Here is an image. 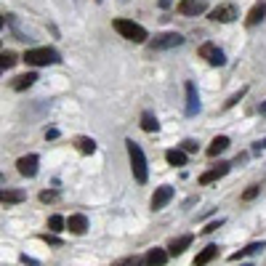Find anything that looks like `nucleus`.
<instances>
[{
  "label": "nucleus",
  "mask_w": 266,
  "mask_h": 266,
  "mask_svg": "<svg viewBox=\"0 0 266 266\" xmlns=\"http://www.w3.org/2000/svg\"><path fill=\"white\" fill-rule=\"evenodd\" d=\"M186 115L194 117L200 112V93H197V85L194 83H186Z\"/></svg>",
  "instance_id": "nucleus-10"
},
{
  "label": "nucleus",
  "mask_w": 266,
  "mask_h": 266,
  "mask_svg": "<svg viewBox=\"0 0 266 266\" xmlns=\"http://www.w3.org/2000/svg\"><path fill=\"white\" fill-rule=\"evenodd\" d=\"M115 24V29L125 38V40H131V43H147V29L141 27V24H136V22H131V19H115L112 22Z\"/></svg>",
  "instance_id": "nucleus-2"
},
{
  "label": "nucleus",
  "mask_w": 266,
  "mask_h": 266,
  "mask_svg": "<svg viewBox=\"0 0 266 266\" xmlns=\"http://www.w3.org/2000/svg\"><path fill=\"white\" fill-rule=\"evenodd\" d=\"M160 6H170V0H160Z\"/></svg>",
  "instance_id": "nucleus-36"
},
{
  "label": "nucleus",
  "mask_w": 266,
  "mask_h": 266,
  "mask_svg": "<svg viewBox=\"0 0 266 266\" xmlns=\"http://www.w3.org/2000/svg\"><path fill=\"white\" fill-rule=\"evenodd\" d=\"M3 24H6V19H3V16H0V29H3Z\"/></svg>",
  "instance_id": "nucleus-37"
},
{
  "label": "nucleus",
  "mask_w": 266,
  "mask_h": 266,
  "mask_svg": "<svg viewBox=\"0 0 266 266\" xmlns=\"http://www.w3.org/2000/svg\"><path fill=\"white\" fill-rule=\"evenodd\" d=\"M263 19H266V3H256L253 8H250V13H247V27H256Z\"/></svg>",
  "instance_id": "nucleus-17"
},
{
  "label": "nucleus",
  "mask_w": 266,
  "mask_h": 266,
  "mask_svg": "<svg viewBox=\"0 0 266 266\" xmlns=\"http://www.w3.org/2000/svg\"><path fill=\"white\" fill-rule=\"evenodd\" d=\"M261 149H266V138H261V141L256 144V152H261Z\"/></svg>",
  "instance_id": "nucleus-34"
},
{
  "label": "nucleus",
  "mask_w": 266,
  "mask_h": 266,
  "mask_svg": "<svg viewBox=\"0 0 266 266\" xmlns=\"http://www.w3.org/2000/svg\"><path fill=\"white\" fill-rule=\"evenodd\" d=\"M125 147H128V157H131L133 179H136L138 184H147V179H149V165H147V157H144V149L138 147L133 138H128V141H125Z\"/></svg>",
  "instance_id": "nucleus-1"
},
{
  "label": "nucleus",
  "mask_w": 266,
  "mask_h": 266,
  "mask_svg": "<svg viewBox=\"0 0 266 266\" xmlns=\"http://www.w3.org/2000/svg\"><path fill=\"white\" fill-rule=\"evenodd\" d=\"M245 266H253V263H245Z\"/></svg>",
  "instance_id": "nucleus-40"
},
{
  "label": "nucleus",
  "mask_w": 266,
  "mask_h": 266,
  "mask_svg": "<svg viewBox=\"0 0 266 266\" xmlns=\"http://www.w3.org/2000/svg\"><path fill=\"white\" fill-rule=\"evenodd\" d=\"M165 261H168V250L152 247L147 253V258H144V266H165Z\"/></svg>",
  "instance_id": "nucleus-13"
},
{
  "label": "nucleus",
  "mask_w": 266,
  "mask_h": 266,
  "mask_svg": "<svg viewBox=\"0 0 266 266\" xmlns=\"http://www.w3.org/2000/svg\"><path fill=\"white\" fill-rule=\"evenodd\" d=\"M24 61L29 67H48V64H59V51L54 48H29L24 54Z\"/></svg>",
  "instance_id": "nucleus-3"
},
{
  "label": "nucleus",
  "mask_w": 266,
  "mask_h": 266,
  "mask_svg": "<svg viewBox=\"0 0 266 266\" xmlns=\"http://www.w3.org/2000/svg\"><path fill=\"white\" fill-rule=\"evenodd\" d=\"M226 147H229V138L226 136H216L213 144L208 147V154H210V157H218L221 152H226Z\"/></svg>",
  "instance_id": "nucleus-18"
},
{
  "label": "nucleus",
  "mask_w": 266,
  "mask_h": 266,
  "mask_svg": "<svg viewBox=\"0 0 266 266\" xmlns=\"http://www.w3.org/2000/svg\"><path fill=\"white\" fill-rule=\"evenodd\" d=\"M136 263H138L136 258H125V261H117L115 266H136Z\"/></svg>",
  "instance_id": "nucleus-31"
},
{
  "label": "nucleus",
  "mask_w": 266,
  "mask_h": 266,
  "mask_svg": "<svg viewBox=\"0 0 266 266\" xmlns=\"http://www.w3.org/2000/svg\"><path fill=\"white\" fill-rule=\"evenodd\" d=\"M141 128L147 133H154V131H160V122H157V117H154L152 112H144L141 115Z\"/></svg>",
  "instance_id": "nucleus-22"
},
{
  "label": "nucleus",
  "mask_w": 266,
  "mask_h": 266,
  "mask_svg": "<svg viewBox=\"0 0 266 266\" xmlns=\"http://www.w3.org/2000/svg\"><path fill=\"white\" fill-rule=\"evenodd\" d=\"M19 61L16 54H11V51H0V69H11L13 64Z\"/></svg>",
  "instance_id": "nucleus-25"
},
{
  "label": "nucleus",
  "mask_w": 266,
  "mask_h": 266,
  "mask_svg": "<svg viewBox=\"0 0 266 266\" xmlns=\"http://www.w3.org/2000/svg\"><path fill=\"white\" fill-rule=\"evenodd\" d=\"M3 181H6V176H3V173H0V184H3Z\"/></svg>",
  "instance_id": "nucleus-38"
},
{
  "label": "nucleus",
  "mask_w": 266,
  "mask_h": 266,
  "mask_svg": "<svg viewBox=\"0 0 266 266\" xmlns=\"http://www.w3.org/2000/svg\"><path fill=\"white\" fill-rule=\"evenodd\" d=\"M96 3H104V0H96Z\"/></svg>",
  "instance_id": "nucleus-39"
},
{
  "label": "nucleus",
  "mask_w": 266,
  "mask_h": 266,
  "mask_svg": "<svg viewBox=\"0 0 266 266\" xmlns=\"http://www.w3.org/2000/svg\"><path fill=\"white\" fill-rule=\"evenodd\" d=\"M229 170H232V163H218V168H213V170H208V173L200 176V184H213V181H218L221 176H226Z\"/></svg>",
  "instance_id": "nucleus-11"
},
{
  "label": "nucleus",
  "mask_w": 266,
  "mask_h": 266,
  "mask_svg": "<svg viewBox=\"0 0 266 266\" xmlns=\"http://www.w3.org/2000/svg\"><path fill=\"white\" fill-rule=\"evenodd\" d=\"M208 11L205 0H181L179 3V13L181 16H200V13Z\"/></svg>",
  "instance_id": "nucleus-6"
},
{
  "label": "nucleus",
  "mask_w": 266,
  "mask_h": 266,
  "mask_svg": "<svg viewBox=\"0 0 266 266\" xmlns=\"http://www.w3.org/2000/svg\"><path fill=\"white\" fill-rule=\"evenodd\" d=\"M258 192H261V186H250V189H245V192H242V200H256V197H258Z\"/></svg>",
  "instance_id": "nucleus-26"
},
{
  "label": "nucleus",
  "mask_w": 266,
  "mask_h": 266,
  "mask_svg": "<svg viewBox=\"0 0 266 266\" xmlns=\"http://www.w3.org/2000/svg\"><path fill=\"white\" fill-rule=\"evenodd\" d=\"M237 16H240V13H237V8H234L232 3L218 6V8L210 11V19H213V22H221V24H229V22H234Z\"/></svg>",
  "instance_id": "nucleus-8"
},
{
  "label": "nucleus",
  "mask_w": 266,
  "mask_h": 266,
  "mask_svg": "<svg viewBox=\"0 0 266 266\" xmlns=\"http://www.w3.org/2000/svg\"><path fill=\"white\" fill-rule=\"evenodd\" d=\"M242 96H245V88H242V91H240V93H234V96H232V99H229V101H226V107H234V104H237V101H240V99H242Z\"/></svg>",
  "instance_id": "nucleus-28"
},
{
  "label": "nucleus",
  "mask_w": 266,
  "mask_h": 266,
  "mask_svg": "<svg viewBox=\"0 0 266 266\" xmlns=\"http://www.w3.org/2000/svg\"><path fill=\"white\" fill-rule=\"evenodd\" d=\"M261 115L266 117V104H261Z\"/></svg>",
  "instance_id": "nucleus-35"
},
{
  "label": "nucleus",
  "mask_w": 266,
  "mask_h": 266,
  "mask_svg": "<svg viewBox=\"0 0 266 266\" xmlns=\"http://www.w3.org/2000/svg\"><path fill=\"white\" fill-rule=\"evenodd\" d=\"M24 192L22 189H0V202L3 205H16V202H24Z\"/></svg>",
  "instance_id": "nucleus-14"
},
{
  "label": "nucleus",
  "mask_w": 266,
  "mask_h": 266,
  "mask_svg": "<svg viewBox=\"0 0 266 266\" xmlns=\"http://www.w3.org/2000/svg\"><path fill=\"white\" fill-rule=\"evenodd\" d=\"M184 152H197V141H192V138L184 141Z\"/></svg>",
  "instance_id": "nucleus-30"
},
{
  "label": "nucleus",
  "mask_w": 266,
  "mask_h": 266,
  "mask_svg": "<svg viewBox=\"0 0 266 266\" xmlns=\"http://www.w3.org/2000/svg\"><path fill=\"white\" fill-rule=\"evenodd\" d=\"M48 229H51L54 234L64 232V229H67V218H64V216H51V218H48Z\"/></svg>",
  "instance_id": "nucleus-24"
},
{
  "label": "nucleus",
  "mask_w": 266,
  "mask_h": 266,
  "mask_svg": "<svg viewBox=\"0 0 266 266\" xmlns=\"http://www.w3.org/2000/svg\"><path fill=\"white\" fill-rule=\"evenodd\" d=\"M173 200V186H157V189H154V194H152V210H163L168 202Z\"/></svg>",
  "instance_id": "nucleus-7"
},
{
  "label": "nucleus",
  "mask_w": 266,
  "mask_h": 266,
  "mask_svg": "<svg viewBox=\"0 0 266 266\" xmlns=\"http://www.w3.org/2000/svg\"><path fill=\"white\" fill-rule=\"evenodd\" d=\"M54 197H56V192H43V194H40V200H43V202H51Z\"/></svg>",
  "instance_id": "nucleus-32"
},
{
  "label": "nucleus",
  "mask_w": 266,
  "mask_h": 266,
  "mask_svg": "<svg viewBox=\"0 0 266 266\" xmlns=\"http://www.w3.org/2000/svg\"><path fill=\"white\" fill-rule=\"evenodd\" d=\"M184 43V38L179 32H163L152 40V48L154 51H168V48H179V45Z\"/></svg>",
  "instance_id": "nucleus-4"
},
{
  "label": "nucleus",
  "mask_w": 266,
  "mask_h": 266,
  "mask_svg": "<svg viewBox=\"0 0 266 266\" xmlns=\"http://www.w3.org/2000/svg\"><path fill=\"white\" fill-rule=\"evenodd\" d=\"M192 234H184V237H179V240H173V242H170V247H168V256H181L184 253V250L186 247H189L192 245Z\"/></svg>",
  "instance_id": "nucleus-15"
},
{
  "label": "nucleus",
  "mask_w": 266,
  "mask_h": 266,
  "mask_svg": "<svg viewBox=\"0 0 266 266\" xmlns=\"http://www.w3.org/2000/svg\"><path fill=\"white\" fill-rule=\"evenodd\" d=\"M263 250V242H250L247 247H242L240 253H232L229 256V261H240V258H245V256H253V253H261Z\"/></svg>",
  "instance_id": "nucleus-19"
},
{
  "label": "nucleus",
  "mask_w": 266,
  "mask_h": 266,
  "mask_svg": "<svg viewBox=\"0 0 266 266\" xmlns=\"http://www.w3.org/2000/svg\"><path fill=\"white\" fill-rule=\"evenodd\" d=\"M67 229H69L72 234H85V232H88V218H85L83 213L69 216V218H67Z\"/></svg>",
  "instance_id": "nucleus-12"
},
{
  "label": "nucleus",
  "mask_w": 266,
  "mask_h": 266,
  "mask_svg": "<svg viewBox=\"0 0 266 266\" xmlns=\"http://www.w3.org/2000/svg\"><path fill=\"white\" fill-rule=\"evenodd\" d=\"M38 163H40L38 154H24V157H19L16 168H19V173H22V176L32 179V176H38Z\"/></svg>",
  "instance_id": "nucleus-9"
},
{
  "label": "nucleus",
  "mask_w": 266,
  "mask_h": 266,
  "mask_svg": "<svg viewBox=\"0 0 266 266\" xmlns=\"http://www.w3.org/2000/svg\"><path fill=\"white\" fill-rule=\"evenodd\" d=\"M165 160L170 165H186V152L184 149H168L165 152Z\"/></svg>",
  "instance_id": "nucleus-21"
},
{
  "label": "nucleus",
  "mask_w": 266,
  "mask_h": 266,
  "mask_svg": "<svg viewBox=\"0 0 266 266\" xmlns=\"http://www.w3.org/2000/svg\"><path fill=\"white\" fill-rule=\"evenodd\" d=\"M216 256H218V245H208V247H202L200 253H197V258H194V266H208Z\"/></svg>",
  "instance_id": "nucleus-16"
},
{
  "label": "nucleus",
  "mask_w": 266,
  "mask_h": 266,
  "mask_svg": "<svg viewBox=\"0 0 266 266\" xmlns=\"http://www.w3.org/2000/svg\"><path fill=\"white\" fill-rule=\"evenodd\" d=\"M35 80H38V72H27V75L16 77L13 88H16V91H24V88H29V85H35Z\"/></svg>",
  "instance_id": "nucleus-23"
},
{
  "label": "nucleus",
  "mask_w": 266,
  "mask_h": 266,
  "mask_svg": "<svg viewBox=\"0 0 266 266\" xmlns=\"http://www.w3.org/2000/svg\"><path fill=\"white\" fill-rule=\"evenodd\" d=\"M45 138H59V131H56V128H48V131H45Z\"/></svg>",
  "instance_id": "nucleus-33"
},
{
  "label": "nucleus",
  "mask_w": 266,
  "mask_h": 266,
  "mask_svg": "<svg viewBox=\"0 0 266 266\" xmlns=\"http://www.w3.org/2000/svg\"><path fill=\"white\" fill-rule=\"evenodd\" d=\"M75 144H77V149H80L83 154H93V152H96V141H93V138H88V136H77Z\"/></svg>",
  "instance_id": "nucleus-20"
},
{
  "label": "nucleus",
  "mask_w": 266,
  "mask_h": 266,
  "mask_svg": "<svg viewBox=\"0 0 266 266\" xmlns=\"http://www.w3.org/2000/svg\"><path fill=\"white\" fill-rule=\"evenodd\" d=\"M221 224H224V218H218V221H213V224H208V226H205V229H202V232H205V234H210V232H216V229H218V226H221Z\"/></svg>",
  "instance_id": "nucleus-27"
},
{
  "label": "nucleus",
  "mask_w": 266,
  "mask_h": 266,
  "mask_svg": "<svg viewBox=\"0 0 266 266\" xmlns=\"http://www.w3.org/2000/svg\"><path fill=\"white\" fill-rule=\"evenodd\" d=\"M200 56L202 59H208V64L210 67H224L226 64V56H224V51L218 48V45H213V43H205L200 48Z\"/></svg>",
  "instance_id": "nucleus-5"
},
{
  "label": "nucleus",
  "mask_w": 266,
  "mask_h": 266,
  "mask_svg": "<svg viewBox=\"0 0 266 266\" xmlns=\"http://www.w3.org/2000/svg\"><path fill=\"white\" fill-rule=\"evenodd\" d=\"M43 240L48 242V245H59V242H61V240L56 237V234H43Z\"/></svg>",
  "instance_id": "nucleus-29"
}]
</instances>
